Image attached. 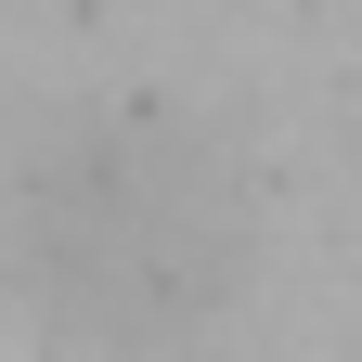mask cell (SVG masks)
Returning <instances> with one entry per match:
<instances>
[{
	"label": "cell",
	"instance_id": "cell-1",
	"mask_svg": "<svg viewBox=\"0 0 362 362\" xmlns=\"http://www.w3.org/2000/svg\"><path fill=\"white\" fill-rule=\"evenodd\" d=\"M78 285H104V298H194L207 285V220H194V168H90L78 181Z\"/></svg>",
	"mask_w": 362,
	"mask_h": 362
}]
</instances>
